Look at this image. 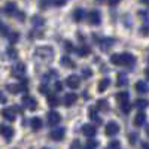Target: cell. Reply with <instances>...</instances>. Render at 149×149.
Listing matches in <instances>:
<instances>
[{"mask_svg":"<svg viewBox=\"0 0 149 149\" xmlns=\"http://www.w3.org/2000/svg\"><path fill=\"white\" fill-rule=\"evenodd\" d=\"M34 55L43 61H51L54 58V49L51 46H39L34 51Z\"/></svg>","mask_w":149,"mask_h":149,"instance_id":"1","label":"cell"},{"mask_svg":"<svg viewBox=\"0 0 149 149\" xmlns=\"http://www.w3.org/2000/svg\"><path fill=\"white\" fill-rule=\"evenodd\" d=\"M8 37H9V42H10V43H17V42H18V39H19V34L14 31V33H9V36H8Z\"/></svg>","mask_w":149,"mask_h":149,"instance_id":"33","label":"cell"},{"mask_svg":"<svg viewBox=\"0 0 149 149\" xmlns=\"http://www.w3.org/2000/svg\"><path fill=\"white\" fill-rule=\"evenodd\" d=\"M91 74H93V72H91L88 67H84V69H82V76H84L85 79H88V78L91 76Z\"/></svg>","mask_w":149,"mask_h":149,"instance_id":"35","label":"cell"},{"mask_svg":"<svg viewBox=\"0 0 149 149\" xmlns=\"http://www.w3.org/2000/svg\"><path fill=\"white\" fill-rule=\"evenodd\" d=\"M66 85L72 90H76V88L81 86V78L78 76V74H70V76L66 78Z\"/></svg>","mask_w":149,"mask_h":149,"instance_id":"2","label":"cell"},{"mask_svg":"<svg viewBox=\"0 0 149 149\" xmlns=\"http://www.w3.org/2000/svg\"><path fill=\"white\" fill-rule=\"evenodd\" d=\"M98 148V142L95 139H90L85 143V149H97Z\"/></svg>","mask_w":149,"mask_h":149,"instance_id":"31","label":"cell"},{"mask_svg":"<svg viewBox=\"0 0 149 149\" xmlns=\"http://www.w3.org/2000/svg\"><path fill=\"white\" fill-rule=\"evenodd\" d=\"M64 134H66V128H63V127H55V128L51 131V134H49V137H51L52 140H55V142H58V140H63V139H64Z\"/></svg>","mask_w":149,"mask_h":149,"instance_id":"3","label":"cell"},{"mask_svg":"<svg viewBox=\"0 0 149 149\" xmlns=\"http://www.w3.org/2000/svg\"><path fill=\"white\" fill-rule=\"evenodd\" d=\"M58 103H60V100H58L57 94H49V95H48V104L51 106V107L58 106Z\"/></svg>","mask_w":149,"mask_h":149,"instance_id":"28","label":"cell"},{"mask_svg":"<svg viewBox=\"0 0 149 149\" xmlns=\"http://www.w3.org/2000/svg\"><path fill=\"white\" fill-rule=\"evenodd\" d=\"M146 134H148V136H149V125H148V127H146Z\"/></svg>","mask_w":149,"mask_h":149,"instance_id":"51","label":"cell"},{"mask_svg":"<svg viewBox=\"0 0 149 149\" xmlns=\"http://www.w3.org/2000/svg\"><path fill=\"white\" fill-rule=\"evenodd\" d=\"M39 91H40L43 95L46 94V97L49 95V90H48V86H46V85H40V86H39Z\"/></svg>","mask_w":149,"mask_h":149,"instance_id":"40","label":"cell"},{"mask_svg":"<svg viewBox=\"0 0 149 149\" xmlns=\"http://www.w3.org/2000/svg\"><path fill=\"white\" fill-rule=\"evenodd\" d=\"M76 54L79 57H85V55H90L91 54V48L90 46H86V45H82L81 48L76 49Z\"/></svg>","mask_w":149,"mask_h":149,"instance_id":"23","label":"cell"},{"mask_svg":"<svg viewBox=\"0 0 149 149\" xmlns=\"http://www.w3.org/2000/svg\"><path fill=\"white\" fill-rule=\"evenodd\" d=\"M109 85H110V79L109 78H104V79H100L98 81V91L100 93H103V91H106L107 88H109Z\"/></svg>","mask_w":149,"mask_h":149,"instance_id":"21","label":"cell"},{"mask_svg":"<svg viewBox=\"0 0 149 149\" xmlns=\"http://www.w3.org/2000/svg\"><path fill=\"white\" fill-rule=\"evenodd\" d=\"M115 98H116V102H118L119 104H124V103H128L130 94H128L127 91H121V93H118V94L115 95Z\"/></svg>","mask_w":149,"mask_h":149,"instance_id":"18","label":"cell"},{"mask_svg":"<svg viewBox=\"0 0 149 149\" xmlns=\"http://www.w3.org/2000/svg\"><path fill=\"white\" fill-rule=\"evenodd\" d=\"M136 91L140 93V94H146L149 91V84L146 81H139L136 82Z\"/></svg>","mask_w":149,"mask_h":149,"instance_id":"17","label":"cell"},{"mask_svg":"<svg viewBox=\"0 0 149 149\" xmlns=\"http://www.w3.org/2000/svg\"><path fill=\"white\" fill-rule=\"evenodd\" d=\"M60 63H61V66H64V67H74V63L72 61V58H70V57H67V55L61 57Z\"/></svg>","mask_w":149,"mask_h":149,"instance_id":"27","label":"cell"},{"mask_svg":"<svg viewBox=\"0 0 149 149\" xmlns=\"http://www.w3.org/2000/svg\"><path fill=\"white\" fill-rule=\"evenodd\" d=\"M26 73V64L24 63H17L14 67H12V76L15 78H21Z\"/></svg>","mask_w":149,"mask_h":149,"instance_id":"7","label":"cell"},{"mask_svg":"<svg viewBox=\"0 0 149 149\" xmlns=\"http://www.w3.org/2000/svg\"><path fill=\"white\" fill-rule=\"evenodd\" d=\"M97 109L107 112V110H109V102L106 100V98H100V100L97 102Z\"/></svg>","mask_w":149,"mask_h":149,"instance_id":"26","label":"cell"},{"mask_svg":"<svg viewBox=\"0 0 149 149\" xmlns=\"http://www.w3.org/2000/svg\"><path fill=\"white\" fill-rule=\"evenodd\" d=\"M49 5H51V2H40V3H39V8L43 9V8H48Z\"/></svg>","mask_w":149,"mask_h":149,"instance_id":"44","label":"cell"},{"mask_svg":"<svg viewBox=\"0 0 149 149\" xmlns=\"http://www.w3.org/2000/svg\"><path fill=\"white\" fill-rule=\"evenodd\" d=\"M145 122H146V115L143 113V112H139V113L134 116V119H133V125L134 127H142Z\"/></svg>","mask_w":149,"mask_h":149,"instance_id":"16","label":"cell"},{"mask_svg":"<svg viewBox=\"0 0 149 149\" xmlns=\"http://www.w3.org/2000/svg\"><path fill=\"white\" fill-rule=\"evenodd\" d=\"M51 5H54V6H64L66 2H52Z\"/></svg>","mask_w":149,"mask_h":149,"instance_id":"45","label":"cell"},{"mask_svg":"<svg viewBox=\"0 0 149 149\" xmlns=\"http://www.w3.org/2000/svg\"><path fill=\"white\" fill-rule=\"evenodd\" d=\"M2 116H3L5 119H8V121H15V118H17L15 110L12 109V107H5V109L2 110Z\"/></svg>","mask_w":149,"mask_h":149,"instance_id":"15","label":"cell"},{"mask_svg":"<svg viewBox=\"0 0 149 149\" xmlns=\"http://www.w3.org/2000/svg\"><path fill=\"white\" fill-rule=\"evenodd\" d=\"M70 149H84V148H82V145H81L79 140H73L72 145H70Z\"/></svg>","mask_w":149,"mask_h":149,"instance_id":"36","label":"cell"},{"mask_svg":"<svg viewBox=\"0 0 149 149\" xmlns=\"http://www.w3.org/2000/svg\"><path fill=\"white\" fill-rule=\"evenodd\" d=\"M0 134L3 136L5 139H12V136H14V128L12 127H8V125H3V124H0Z\"/></svg>","mask_w":149,"mask_h":149,"instance_id":"11","label":"cell"},{"mask_svg":"<svg viewBox=\"0 0 149 149\" xmlns=\"http://www.w3.org/2000/svg\"><path fill=\"white\" fill-rule=\"evenodd\" d=\"M76 102H78V94H74V93H69V94H66L64 98H63L64 106H72V104L76 103Z\"/></svg>","mask_w":149,"mask_h":149,"instance_id":"13","label":"cell"},{"mask_svg":"<svg viewBox=\"0 0 149 149\" xmlns=\"http://www.w3.org/2000/svg\"><path fill=\"white\" fill-rule=\"evenodd\" d=\"M42 149H49V148H42Z\"/></svg>","mask_w":149,"mask_h":149,"instance_id":"52","label":"cell"},{"mask_svg":"<svg viewBox=\"0 0 149 149\" xmlns=\"http://www.w3.org/2000/svg\"><path fill=\"white\" fill-rule=\"evenodd\" d=\"M109 5H110V6H116V5H118V2H109Z\"/></svg>","mask_w":149,"mask_h":149,"instance_id":"50","label":"cell"},{"mask_svg":"<svg viewBox=\"0 0 149 149\" xmlns=\"http://www.w3.org/2000/svg\"><path fill=\"white\" fill-rule=\"evenodd\" d=\"M107 148H109V149H119V148H121V143H119L118 140H112Z\"/></svg>","mask_w":149,"mask_h":149,"instance_id":"34","label":"cell"},{"mask_svg":"<svg viewBox=\"0 0 149 149\" xmlns=\"http://www.w3.org/2000/svg\"><path fill=\"white\" fill-rule=\"evenodd\" d=\"M22 104L26 106L27 109H30V110H34V109L37 107L36 98H33L31 95H24V97H22Z\"/></svg>","mask_w":149,"mask_h":149,"instance_id":"8","label":"cell"},{"mask_svg":"<svg viewBox=\"0 0 149 149\" xmlns=\"http://www.w3.org/2000/svg\"><path fill=\"white\" fill-rule=\"evenodd\" d=\"M110 63L115 66H121V54H112L110 55Z\"/></svg>","mask_w":149,"mask_h":149,"instance_id":"32","label":"cell"},{"mask_svg":"<svg viewBox=\"0 0 149 149\" xmlns=\"http://www.w3.org/2000/svg\"><path fill=\"white\" fill-rule=\"evenodd\" d=\"M30 125H31V128H33L34 131H37V130L42 128L43 121H42V118H39V116H34V118H31V121H30Z\"/></svg>","mask_w":149,"mask_h":149,"instance_id":"20","label":"cell"},{"mask_svg":"<svg viewBox=\"0 0 149 149\" xmlns=\"http://www.w3.org/2000/svg\"><path fill=\"white\" fill-rule=\"evenodd\" d=\"M104 133L107 136H116L119 133V125L115 122V121H110L106 124V127H104Z\"/></svg>","mask_w":149,"mask_h":149,"instance_id":"4","label":"cell"},{"mask_svg":"<svg viewBox=\"0 0 149 149\" xmlns=\"http://www.w3.org/2000/svg\"><path fill=\"white\" fill-rule=\"evenodd\" d=\"M140 34H143V36H148L149 34V26H148V24H145V26L143 27H140Z\"/></svg>","mask_w":149,"mask_h":149,"instance_id":"38","label":"cell"},{"mask_svg":"<svg viewBox=\"0 0 149 149\" xmlns=\"http://www.w3.org/2000/svg\"><path fill=\"white\" fill-rule=\"evenodd\" d=\"M134 63H136V58H134V55L133 54H130V52H124V54H121V66H134Z\"/></svg>","mask_w":149,"mask_h":149,"instance_id":"5","label":"cell"},{"mask_svg":"<svg viewBox=\"0 0 149 149\" xmlns=\"http://www.w3.org/2000/svg\"><path fill=\"white\" fill-rule=\"evenodd\" d=\"M17 12H18V9H17V5L15 3H6L5 5V8H3V14H6V15H9V17H14V15H17Z\"/></svg>","mask_w":149,"mask_h":149,"instance_id":"12","label":"cell"},{"mask_svg":"<svg viewBox=\"0 0 149 149\" xmlns=\"http://www.w3.org/2000/svg\"><path fill=\"white\" fill-rule=\"evenodd\" d=\"M54 88H55V91H61V90H63V85H61V82L55 81V85H54Z\"/></svg>","mask_w":149,"mask_h":149,"instance_id":"42","label":"cell"},{"mask_svg":"<svg viewBox=\"0 0 149 149\" xmlns=\"http://www.w3.org/2000/svg\"><path fill=\"white\" fill-rule=\"evenodd\" d=\"M84 18H85V9H82V8H76V9L73 10V19L76 21V22H81Z\"/></svg>","mask_w":149,"mask_h":149,"instance_id":"19","label":"cell"},{"mask_svg":"<svg viewBox=\"0 0 149 149\" xmlns=\"http://www.w3.org/2000/svg\"><path fill=\"white\" fill-rule=\"evenodd\" d=\"M6 54H8V58H9V60H17V58H18L17 49H15V48H12V46H9V48L6 49Z\"/></svg>","mask_w":149,"mask_h":149,"instance_id":"30","label":"cell"},{"mask_svg":"<svg viewBox=\"0 0 149 149\" xmlns=\"http://www.w3.org/2000/svg\"><path fill=\"white\" fill-rule=\"evenodd\" d=\"M31 24L34 27H42L43 24H45V18L40 17V15H33L31 17Z\"/></svg>","mask_w":149,"mask_h":149,"instance_id":"22","label":"cell"},{"mask_svg":"<svg viewBox=\"0 0 149 149\" xmlns=\"http://www.w3.org/2000/svg\"><path fill=\"white\" fill-rule=\"evenodd\" d=\"M95 133H97V130L93 124H84L82 125V134H85L86 137H94Z\"/></svg>","mask_w":149,"mask_h":149,"instance_id":"10","label":"cell"},{"mask_svg":"<svg viewBox=\"0 0 149 149\" xmlns=\"http://www.w3.org/2000/svg\"><path fill=\"white\" fill-rule=\"evenodd\" d=\"M145 74H146V79L149 81V67H148V69H145Z\"/></svg>","mask_w":149,"mask_h":149,"instance_id":"47","label":"cell"},{"mask_svg":"<svg viewBox=\"0 0 149 149\" xmlns=\"http://www.w3.org/2000/svg\"><path fill=\"white\" fill-rule=\"evenodd\" d=\"M142 148H143V149H149V145H148L146 142H143V143H142Z\"/></svg>","mask_w":149,"mask_h":149,"instance_id":"48","label":"cell"},{"mask_svg":"<svg viewBox=\"0 0 149 149\" xmlns=\"http://www.w3.org/2000/svg\"><path fill=\"white\" fill-rule=\"evenodd\" d=\"M88 116H90L91 121H95L97 124H100V122H102L100 118H98V115H97V107H90V110H88Z\"/></svg>","mask_w":149,"mask_h":149,"instance_id":"25","label":"cell"},{"mask_svg":"<svg viewBox=\"0 0 149 149\" xmlns=\"http://www.w3.org/2000/svg\"><path fill=\"white\" fill-rule=\"evenodd\" d=\"M86 18H88V22L93 24V26H98V24L102 22V15L98 10H91Z\"/></svg>","mask_w":149,"mask_h":149,"instance_id":"6","label":"cell"},{"mask_svg":"<svg viewBox=\"0 0 149 149\" xmlns=\"http://www.w3.org/2000/svg\"><path fill=\"white\" fill-rule=\"evenodd\" d=\"M64 49H66V51H69V52L74 51V48H73V43H72V42H64Z\"/></svg>","mask_w":149,"mask_h":149,"instance_id":"39","label":"cell"},{"mask_svg":"<svg viewBox=\"0 0 149 149\" xmlns=\"http://www.w3.org/2000/svg\"><path fill=\"white\" fill-rule=\"evenodd\" d=\"M134 106L137 107V109H145L149 106V100H146V98H137L134 103Z\"/></svg>","mask_w":149,"mask_h":149,"instance_id":"29","label":"cell"},{"mask_svg":"<svg viewBox=\"0 0 149 149\" xmlns=\"http://www.w3.org/2000/svg\"><path fill=\"white\" fill-rule=\"evenodd\" d=\"M124 24H125V27H131V18L130 17H124Z\"/></svg>","mask_w":149,"mask_h":149,"instance_id":"41","label":"cell"},{"mask_svg":"<svg viewBox=\"0 0 149 149\" xmlns=\"http://www.w3.org/2000/svg\"><path fill=\"white\" fill-rule=\"evenodd\" d=\"M121 110L124 112V113H128V112L131 110V104H130V103H124V104H121Z\"/></svg>","mask_w":149,"mask_h":149,"instance_id":"37","label":"cell"},{"mask_svg":"<svg viewBox=\"0 0 149 149\" xmlns=\"http://www.w3.org/2000/svg\"><path fill=\"white\" fill-rule=\"evenodd\" d=\"M115 43V39H112V37H104L103 40H100V49L102 51H109V49L113 46Z\"/></svg>","mask_w":149,"mask_h":149,"instance_id":"14","label":"cell"},{"mask_svg":"<svg viewBox=\"0 0 149 149\" xmlns=\"http://www.w3.org/2000/svg\"><path fill=\"white\" fill-rule=\"evenodd\" d=\"M116 85H118V86H125V85H128V76H127L125 73H119V74H118Z\"/></svg>","mask_w":149,"mask_h":149,"instance_id":"24","label":"cell"},{"mask_svg":"<svg viewBox=\"0 0 149 149\" xmlns=\"http://www.w3.org/2000/svg\"><path fill=\"white\" fill-rule=\"evenodd\" d=\"M78 39H79V40H84V39H85V37L82 36V33H78Z\"/></svg>","mask_w":149,"mask_h":149,"instance_id":"49","label":"cell"},{"mask_svg":"<svg viewBox=\"0 0 149 149\" xmlns=\"http://www.w3.org/2000/svg\"><path fill=\"white\" fill-rule=\"evenodd\" d=\"M0 102H2V103H6V97L3 95V93H2V91H0Z\"/></svg>","mask_w":149,"mask_h":149,"instance_id":"46","label":"cell"},{"mask_svg":"<svg viewBox=\"0 0 149 149\" xmlns=\"http://www.w3.org/2000/svg\"><path fill=\"white\" fill-rule=\"evenodd\" d=\"M130 140H131V145H136V140H137V134H130Z\"/></svg>","mask_w":149,"mask_h":149,"instance_id":"43","label":"cell"},{"mask_svg":"<svg viewBox=\"0 0 149 149\" xmlns=\"http://www.w3.org/2000/svg\"><path fill=\"white\" fill-rule=\"evenodd\" d=\"M61 121V116L57 110H51L48 113V124L49 125H57V124Z\"/></svg>","mask_w":149,"mask_h":149,"instance_id":"9","label":"cell"}]
</instances>
